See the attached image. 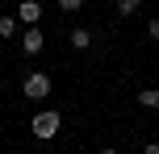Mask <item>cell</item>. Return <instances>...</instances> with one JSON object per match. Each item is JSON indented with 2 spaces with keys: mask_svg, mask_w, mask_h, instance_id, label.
Listing matches in <instances>:
<instances>
[{
  "mask_svg": "<svg viewBox=\"0 0 159 154\" xmlns=\"http://www.w3.org/2000/svg\"><path fill=\"white\" fill-rule=\"evenodd\" d=\"M59 129H63V117H59V108H42V113H34V117H30V133H34L38 142L59 138Z\"/></svg>",
  "mask_w": 159,
  "mask_h": 154,
  "instance_id": "6da1fadb",
  "label": "cell"
},
{
  "mask_svg": "<svg viewBox=\"0 0 159 154\" xmlns=\"http://www.w3.org/2000/svg\"><path fill=\"white\" fill-rule=\"evenodd\" d=\"M21 92H25V100H30V104H42V100L55 92V83H50L46 71H30V75H25V83H21Z\"/></svg>",
  "mask_w": 159,
  "mask_h": 154,
  "instance_id": "7a4b0ae2",
  "label": "cell"
},
{
  "mask_svg": "<svg viewBox=\"0 0 159 154\" xmlns=\"http://www.w3.org/2000/svg\"><path fill=\"white\" fill-rule=\"evenodd\" d=\"M42 46H46V33H42L38 25H21V50H25V58H38Z\"/></svg>",
  "mask_w": 159,
  "mask_h": 154,
  "instance_id": "3957f363",
  "label": "cell"
},
{
  "mask_svg": "<svg viewBox=\"0 0 159 154\" xmlns=\"http://www.w3.org/2000/svg\"><path fill=\"white\" fill-rule=\"evenodd\" d=\"M17 21L21 25H38L42 21V4L38 0H21V4H17Z\"/></svg>",
  "mask_w": 159,
  "mask_h": 154,
  "instance_id": "277c9868",
  "label": "cell"
},
{
  "mask_svg": "<svg viewBox=\"0 0 159 154\" xmlns=\"http://www.w3.org/2000/svg\"><path fill=\"white\" fill-rule=\"evenodd\" d=\"M67 42H71V50H88L92 46V29H88V25H75V29L67 33Z\"/></svg>",
  "mask_w": 159,
  "mask_h": 154,
  "instance_id": "5b68a950",
  "label": "cell"
},
{
  "mask_svg": "<svg viewBox=\"0 0 159 154\" xmlns=\"http://www.w3.org/2000/svg\"><path fill=\"white\" fill-rule=\"evenodd\" d=\"M21 33V21H17V13H4L0 17V38H17Z\"/></svg>",
  "mask_w": 159,
  "mask_h": 154,
  "instance_id": "8992f818",
  "label": "cell"
},
{
  "mask_svg": "<svg viewBox=\"0 0 159 154\" xmlns=\"http://www.w3.org/2000/svg\"><path fill=\"white\" fill-rule=\"evenodd\" d=\"M138 104H143V108H155V113H159V88H143V92H138Z\"/></svg>",
  "mask_w": 159,
  "mask_h": 154,
  "instance_id": "52a82bcc",
  "label": "cell"
},
{
  "mask_svg": "<svg viewBox=\"0 0 159 154\" xmlns=\"http://www.w3.org/2000/svg\"><path fill=\"white\" fill-rule=\"evenodd\" d=\"M113 4H117V17H134L143 8V0H113Z\"/></svg>",
  "mask_w": 159,
  "mask_h": 154,
  "instance_id": "ba28073f",
  "label": "cell"
},
{
  "mask_svg": "<svg viewBox=\"0 0 159 154\" xmlns=\"http://www.w3.org/2000/svg\"><path fill=\"white\" fill-rule=\"evenodd\" d=\"M88 0H59V13H80Z\"/></svg>",
  "mask_w": 159,
  "mask_h": 154,
  "instance_id": "9c48e42d",
  "label": "cell"
},
{
  "mask_svg": "<svg viewBox=\"0 0 159 154\" xmlns=\"http://www.w3.org/2000/svg\"><path fill=\"white\" fill-rule=\"evenodd\" d=\"M147 38L159 42V17H151V21H147Z\"/></svg>",
  "mask_w": 159,
  "mask_h": 154,
  "instance_id": "30bf717a",
  "label": "cell"
},
{
  "mask_svg": "<svg viewBox=\"0 0 159 154\" xmlns=\"http://www.w3.org/2000/svg\"><path fill=\"white\" fill-rule=\"evenodd\" d=\"M147 154H159V142H147V146H143Z\"/></svg>",
  "mask_w": 159,
  "mask_h": 154,
  "instance_id": "8fae6325",
  "label": "cell"
}]
</instances>
